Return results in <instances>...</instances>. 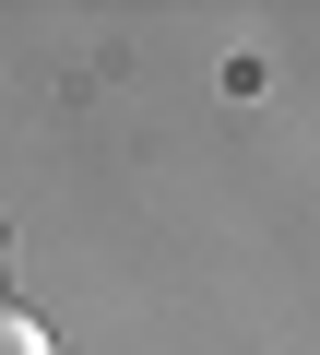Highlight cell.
<instances>
[{
  "label": "cell",
  "instance_id": "1",
  "mask_svg": "<svg viewBox=\"0 0 320 355\" xmlns=\"http://www.w3.org/2000/svg\"><path fill=\"white\" fill-rule=\"evenodd\" d=\"M0 355H60V343H48V320H24V308H0Z\"/></svg>",
  "mask_w": 320,
  "mask_h": 355
},
{
  "label": "cell",
  "instance_id": "2",
  "mask_svg": "<svg viewBox=\"0 0 320 355\" xmlns=\"http://www.w3.org/2000/svg\"><path fill=\"white\" fill-rule=\"evenodd\" d=\"M0 261H12V249H0Z\"/></svg>",
  "mask_w": 320,
  "mask_h": 355
}]
</instances>
